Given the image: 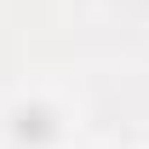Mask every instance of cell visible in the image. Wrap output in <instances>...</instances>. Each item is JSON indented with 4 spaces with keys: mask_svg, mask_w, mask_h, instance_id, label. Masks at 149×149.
Returning <instances> with one entry per match:
<instances>
[{
    "mask_svg": "<svg viewBox=\"0 0 149 149\" xmlns=\"http://www.w3.org/2000/svg\"><path fill=\"white\" fill-rule=\"evenodd\" d=\"M12 138L29 143V149H46L57 138V109L52 103H17L12 109Z\"/></svg>",
    "mask_w": 149,
    "mask_h": 149,
    "instance_id": "cell-1",
    "label": "cell"
}]
</instances>
